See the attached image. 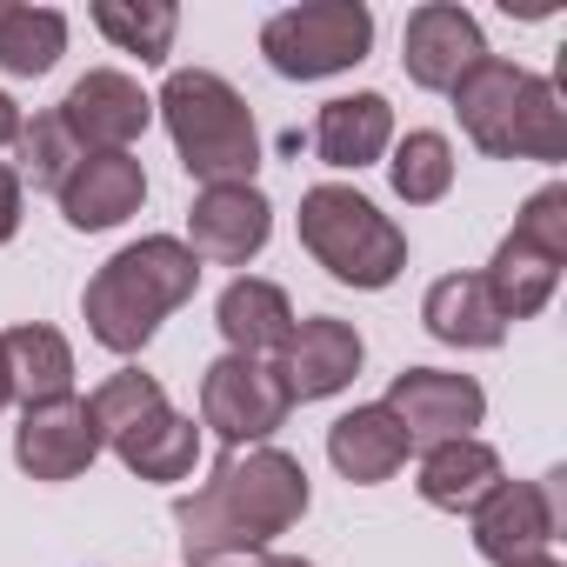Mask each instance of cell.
Returning <instances> with one entry per match:
<instances>
[{
    "instance_id": "obj_31",
    "label": "cell",
    "mask_w": 567,
    "mask_h": 567,
    "mask_svg": "<svg viewBox=\"0 0 567 567\" xmlns=\"http://www.w3.org/2000/svg\"><path fill=\"white\" fill-rule=\"evenodd\" d=\"M240 567H315V560H301V554H254V560H240Z\"/></svg>"
},
{
    "instance_id": "obj_20",
    "label": "cell",
    "mask_w": 567,
    "mask_h": 567,
    "mask_svg": "<svg viewBox=\"0 0 567 567\" xmlns=\"http://www.w3.org/2000/svg\"><path fill=\"white\" fill-rule=\"evenodd\" d=\"M507 481V467H501V454L487 447V441H441V447H427V461H421V501L427 507H447V514H474L494 487Z\"/></svg>"
},
{
    "instance_id": "obj_15",
    "label": "cell",
    "mask_w": 567,
    "mask_h": 567,
    "mask_svg": "<svg viewBox=\"0 0 567 567\" xmlns=\"http://www.w3.org/2000/svg\"><path fill=\"white\" fill-rule=\"evenodd\" d=\"M101 454V427L87 414V401H48V408H28L21 427H14V461L34 474V481H74L87 474Z\"/></svg>"
},
{
    "instance_id": "obj_1",
    "label": "cell",
    "mask_w": 567,
    "mask_h": 567,
    "mask_svg": "<svg viewBox=\"0 0 567 567\" xmlns=\"http://www.w3.org/2000/svg\"><path fill=\"white\" fill-rule=\"evenodd\" d=\"M308 514V467L280 447H227L207 487L174 501L181 560L227 567L234 554H267L274 534H288Z\"/></svg>"
},
{
    "instance_id": "obj_17",
    "label": "cell",
    "mask_w": 567,
    "mask_h": 567,
    "mask_svg": "<svg viewBox=\"0 0 567 567\" xmlns=\"http://www.w3.org/2000/svg\"><path fill=\"white\" fill-rule=\"evenodd\" d=\"M214 328H220L227 354L260 361V354H280V348H288V334H295V308H288V295H280L274 280L240 274V280H227V288H220Z\"/></svg>"
},
{
    "instance_id": "obj_3",
    "label": "cell",
    "mask_w": 567,
    "mask_h": 567,
    "mask_svg": "<svg viewBox=\"0 0 567 567\" xmlns=\"http://www.w3.org/2000/svg\"><path fill=\"white\" fill-rule=\"evenodd\" d=\"M454 114L467 141L494 161H567V107L554 81L514 68V61H481L454 87Z\"/></svg>"
},
{
    "instance_id": "obj_14",
    "label": "cell",
    "mask_w": 567,
    "mask_h": 567,
    "mask_svg": "<svg viewBox=\"0 0 567 567\" xmlns=\"http://www.w3.org/2000/svg\"><path fill=\"white\" fill-rule=\"evenodd\" d=\"M560 534L554 520V494L540 481H501L481 507H474V547L494 560V567H514V560H534L547 554Z\"/></svg>"
},
{
    "instance_id": "obj_30",
    "label": "cell",
    "mask_w": 567,
    "mask_h": 567,
    "mask_svg": "<svg viewBox=\"0 0 567 567\" xmlns=\"http://www.w3.org/2000/svg\"><path fill=\"white\" fill-rule=\"evenodd\" d=\"M14 141H21V107L0 94V147H14Z\"/></svg>"
},
{
    "instance_id": "obj_18",
    "label": "cell",
    "mask_w": 567,
    "mask_h": 567,
    "mask_svg": "<svg viewBox=\"0 0 567 567\" xmlns=\"http://www.w3.org/2000/svg\"><path fill=\"white\" fill-rule=\"evenodd\" d=\"M388 141H394V107H388V94H341V101H328L321 107V121H315V154L328 161V167H374L381 154H388Z\"/></svg>"
},
{
    "instance_id": "obj_23",
    "label": "cell",
    "mask_w": 567,
    "mask_h": 567,
    "mask_svg": "<svg viewBox=\"0 0 567 567\" xmlns=\"http://www.w3.org/2000/svg\"><path fill=\"white\" fill-rule=\"evenodd\" d=\"M421 321H427V334L447 341V348H501V341H507V321L494 315L481 274H447V280H434L427 301H421Z\"/></svg>"
},
{
    "instance_id": "obj_9",
    "label": "cell",
    "mask_w": 567,
    "mask_h": 567,
    "mask_svg": "<svg viewBox=\"0 0 567 567\" xmlns=\"http://www.w3.org/2000/svg\"><path fill=\"white\" fill-rule=\"evenodd\" d=\"M288 394H280L267 361L247 354H220L200 381V421L227 441V447H267V434L288 421Z\"/></svg>"
},
{
    "instance_id": "obj_25",
    "label": "cell",
    "mask_w": 567,
    "mask_h": 567,
    "mask_svg": "<svg viewBox=\"0 0 567 567\" xmlns=\"http://www.w3.org/2000/svg\"><path fill=\"white\" fill-rule=\"evenodd\" d=\"M388 174H394V194H401L408 207H434V200L454 187V147H447V134H434V127L408 134V141L394 147Z\"/></svg>"
},
{
    "instance_id": "obj_19",
    "label": "cell",
    "mask_w": 567,
    "mask_h": 567,
    "mask_svg": "<svg viewBox=\"0 0 567 567\" xmlns=\"http://www.w3.org/2000/svg\"><path fill=\"white\" fill-rule=\"evenodd\" d=\"M328 461L341 467V481L381 487V481L408 461V434H401V421L374 401V408H354V414H341V421L328 427Z\"/></svg>"
},
{
    "instance_id": "obj_29",
    "label": "cell",
    "mask_w": 567,
    "mask_h": 567,
    "mask_svg": "<svg viewBox=\"0 0 567 567\" xmlns=\"http://www.w3.org/2000/svg\"><path fill=\"white\" fill-rule=\"evenodd\" d=\"M21 234V174L0 161V247Z\"/></svg>"
},
{
    "instance_id": "obj_11",
    "label": "cell",
    "mask_w": 567,
    "mask_h": 567,
    "mask_svg": "<svg viewBox=\"0 0 567 567\" xmlns=\"http://www.w3.org/2000/svg\"><path fill=\"white\" fill-rule=\"evenodd\" d=\"M54 114L68 121V134H74L81 154H127V147L147 134L154 101H147L127 74L94 68V74H81V81L68 87V101H61Z\"/></svg>"
},
{
    "instance_id": "obj_5",
    "label": "cell",
    "mask_w": 567,
    "mask_h": 567,
    "mask_svg": "<svg viewBox=\"0 0 567 567\" xmlns=\"http://www.w3.org/2000/svg\"><path fill=\"white\" fill-rule=\"evenodd\" d=\"M87 414L101 427V447H114L121 467L141 474V481H187L194 461H200V427L187 414H174L161 381L141 374V368L107 374L87 394Z\"/></svg>"
},
{
    "instance_id": "obj_6",
    "label": "cell",
    "mask_w": 567,
    "mask_h": 567,
    "mask_svg": "<svg viewBox=\"0 0 567 567\" xmlns=\"http://www.w3.org/2000/svg\"><path fill=\"white\" fill-rule=\"evenodd\" d=\"M301 247L341 280V288H394L408 267V234L354 187L321 181L301 194Z\"/></svg>"
},
{
    "instance_id": "obj_28",
    "label": "cell",
    "mask_w": 567,
    "mask_h": 567,
    "mask_svg": "<svg viewBox=\"0 0 567 567\" xmlns=\"http://www.w3.org/2000/svg\"><path fill=\"white\" fill-rule=\"evenodd\" d=\"M514 234L567 260V187L554 181V187H540V194H527V207L514 214Z\"/></svg>"
},
{
    "instance_id": "obj_8",
    "label": "cell",
    "mask_w": 567,
    "mask_h": 567,
    "mask_svg": "<svg viewBox=\"0 0 567 567\" xmlns=\"http://www.w3.org/2000/svg\"><path fill=\"white\" fill-rule=\"evenodd\" d=\"M408 447H441V441H474L481 414H487V394L474 374H447V368H401L388 401H381Z\"/></svg>"
},
{
    "instance_id": "obj_26",
    "label": "cell",
    "mask_w": 567,
    "mask_h": 567,
    "mask_svg": "<svg viewBox=\"0 0 567 567\" xmlns=\"http://www.w3.org/2000/svg\"><path fill=\"white\" fill-rule=\"evenodd\" d=\"M94 28H101V34H107L121 54H141V61H167L181 14L167 8V0H141V8H127V0H101V8H94Z\"/></svg>"
},
{
    "instance_id": "obj_24",
    "label": "cell",
    "mask_w": 567,
    "mask_h": 567,
    "mask_svg": "<svg viewBox=\"0 0 567 567\" xmlns=\"http://www.w3.org/2000/svg\"><path fill=\"white\" fill-rule=\"evenodd\" d=\"M68 54V21L54 8H0V74H48Z\"/></svg>"
},
{
    "instance_id": "obj_2",
    "label": "cell",
    "mask_w": 567,
    "mask_h": 567,
    "mask_svg": "<svg viewBox=\"0 0 567 567\" xmlns=\"http://www.w3.org/2000/svg\"><path fill=\"white\" fill-rule=\"evenodd\" d=\"M200 288V260L187 240L174 234H147L134 247H121L81 295V315H87V334L107 348V354H141L154 341V328L194 301Z\"/></svg>"
},
{
    "instance_id": "obj_16",
    "label": "cell",
    "mask_w": 567,
    "mask_h": 567,
    "mask_svg": "<svg viewBox=\"0 0 567 567\" xmlns=\"http://www.w3.org/2000/svg\"><path fill=\"white\" fill-rule=\"evenodd\" d=\"M141 200H147V174H141L134 154H87V161L61 181V214H68V227H81V234L121 227L127 214H141Z\"/></svg>"
},
{
    "instance_id": "obj_12",
    "label": "cell",
    "mask_w": 567,
    "mask_h": 567,
    "mask_svg": "<svg viewBox=\"0 0 567 567\" xmlns=\"http://www.w3.org/2000/svg\"><path fill=\"white\" fill-rule=\"evenodd\" d=\"M361 361H368L361 334L348 321H334V315H315V321H295L288 348L274 361V381H280L288 401H328L361 374Z\"/></svg>"
},
{
    "instance_id": "obj_4",
    "label": "cell",
    "mask_w": 567,
    "mask_h": 567,
    "mask_svg": "<svg viewBox=\"0 0 567 567\" xmlns=\"http://www.w3.org/2000/svg\"><path fill=\"white\" fill-rule=\"evenodd\" d=\"M161 121L174 134V154L181 167L200 181V187H254V167H260V134H254V114L247 101L207 74V68H181L167 74L161 87Z\"/></svg>"
},
{
    "instance_id": "obj_27",
    "label": "cell",
    "mask_w": 567,
    "mask_h": 567,
    "mask_svg": "<svg viewBox=\"0 0 567 567\" xmlns=\"http://www.w3.org/2000/svg\"><path fill=\"white\" fill-rule=\"evenodd\" d=\"M21 181H34V187H54L61 194V181L87 161L81 147H74V134H68V121L61 114H34V121H21Z\"/></svg>"
},
{
    "instance_id": "obj_10",
    "label": "cell",
    "mask_w": 567,
    "mask_h": 567,
    "mask_svg": "<svg viewBox=\"0 0 567 567\" xmlns=\"http://www.w3.org/2000/svg\"><path fill=\"white\" fill-rule=\"evenodd\" d=\"M487 61V41H481V21L454 0H427V8L408 14V34H401V68L414 87L427 94H454L474 68Z\"/></svg>"
},
{
    "instance_id": "obj_21",
    "label": "cell",
    "mask_w": 567,
    "mask_h": 567,
    "mask_svg": "<svg viewBox=\"0 0 567 567\" xmlns=\"http://www.w3.org/2000/svg\"><path fill=\"white\" fill-rule=\"evenodd\" d=\"M554 280H560V254H547V247L507 234V240L494 247L487 274H481V288H487V301H494L501 321H534V315L554 301Z\"/></svg>"
},
{
    "instance_id": "obj_33",
    "label": "cell",
    "mask_w": 567,
    "mask_h": 567,
    "mask_svg": "<svg viewBox=\"0 0 567 567\" xmlns=\"http://www.w3.org/2000/svg\"><path fill=\"white\" fill-rule=\"evenodd\" d=\"M514 567H560L554 554H534V560H514Z\"/></svg>"
},
{
    "instance_id": "obj_32",
    "label": "cell",
    "mask_w": 567,
    "mask_h": 567,
    "mask_svg": "<svg viewBox=\"0 0 567 567\" xmlns=\"http://www.w3.org/2000/svg\"><path fill=\"white\" fill-rule=\"evenodd\" d=\"M14 401V381H8V348H0V408Z\"/></svg>"
},
{
    "instance_id": "obj_22",
    "label": "cell",
    "mask_w": 567,
    "mask_h": 567,
    "mask_svg": "<svg viewBox=\"0 0 567 567\" xmlns=\"http://www.w3.org/2000/svg\"><path fill=\"white\" fill-rule=\"evenodd\" d=\"M0 348H8V381H14V401L21 408H48V401H68L74 394V348L48 321L8 328V334H0Z\"/></svg>"
},
{
    "instance_id": "obj_13",
    "label": "cell",
    "mask_w": 567,
    "mask_h": 567,
    "mask_svg": "<svg viewBox=\"0 0 567 567\" xmlns=\"http://www.w3.org/2000/svg\"><path fill=\"white\" fill-rule=\"evenodd\" d=\"M274 234V207L260 187H200L187 207V240L194 260H220V267H247Z\"/></svg>"
},
{
    "instance_id": "obj_7",
    "label": "cell",
    "mask_w": 567,
    "mask_h": 567,
    "mask_svg": "<svg viewBox=\"0 0 567 567\" xmlns=\"http://www.w3.org/2000/svg\"><path fill=\"white\" fill-rule=\"evenodd\" d=\"M374 48V14L361 0H308L260 28V54L280 81H328Z\"/></svg>"
}]
</instances>
